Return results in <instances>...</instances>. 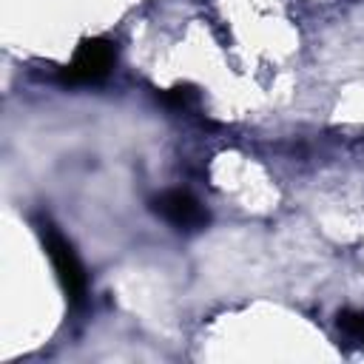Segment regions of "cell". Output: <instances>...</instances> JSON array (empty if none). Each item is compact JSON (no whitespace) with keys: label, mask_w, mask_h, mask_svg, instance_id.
<instances>
[{"label":"cell","mask_w":364,"mask_h":364,"mask_svg":"<svg viewBox=\"0 0 364 364\" xmlns=\"http://www.w3.org/2000/svg\"><path fill=\"white\" fill-rule=\"evenodd\" d=\"M37 233H40L43 247H46L51 264H54V273H57V279L63 284L65 299L80 307L85 301V296H88V273H85L77 250L71 247V242L48 219H40L37 222Z\"/></svg>","instance_id":"obj_1"},{"label":"cell","mask_w":364,"mask_h":364,"mask_svg":"<svg viewBox=\"0 0 364 364\" xmlns=\"http://www.w3.org/2000/svg\"><path fill=\"white\" fill-rule=\"evenodd\" d=\"M114 60H117V48H114L111 40H105V37L82 40L77 46L71 63L60 71V80L65 85H91V82H100L114 68Z\"/></svg>","instance_id":"obj_2"},{"label":"cell","mask_w":364,"mask_h":364,"mask_svg":"<svg viewBox=\"0 0 364 364\" xmlns=\"http://www.w3.org/2000/svg\"><path fill=\"white\" fill-rule=\"evenodd\" d=\"M154 213L162 216L176 230H202L208 225V210L199 205V199L188 191H165L151 202Z\"/></svg>","instance_id":"obj_3"},{"label":"cell","mask_w":364,"mask_h":364,"mask_svg":"<svg viewBox=\"0 0 364 364\" xmlns=\"http://www.w3.org/2000/svg\"><path fill=\"white\" fill-rule=\"evenodd\" d=\"M159 100H162L168 108H173V111H191V108H196V102H199V91L191 88V85H173V88L162 91Z\"/></svg>","instance_id":"obj_4"},{"label":"cell","mask_w":364,"mask_h":364,"mask_svg":"<svg viewBox=\"0 0 364 364\" xmlns=\"http://www.w3.org/2000/svg\"><path fill=\"white\" fill-rule=\"evenodd\" d=\"M338 330L350 341H355V344L364 347V313L361 310H344V313H338Z\"/></svg>","instance_id":"obj_5"}]
</instances>
